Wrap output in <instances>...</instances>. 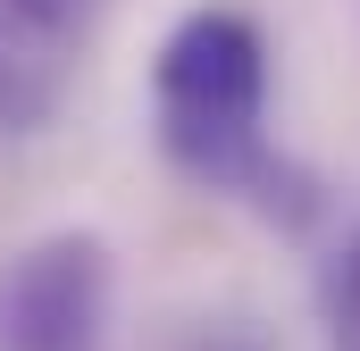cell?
Wrapping results in <instances>:
<instances>
[{"instance_id": "cell-1", "label": "cell", "mask_w": 360, "mask_h": 351, "mask_svg": "<svg viewBox=\"0 0 360 351\" xmlns=\"http://www.w3.org/2000/svg\"><path fill=\"white\" fill-rule=\"evenodd\" d=\"M151 126L160 151L201 192L252 201V209H310L293 168L269 143V42L243 8H193L151 59Z\"/></svg>"}, {"instance_id": "cell-3", "label": "cell", "mask_w": 360, "mask_h": 351, "mask_svg": "<svg viewBox=\"0 0 360 351\" xmlns=\"http://www.w3.org/2000/svg\"><path fill=\"white\" fill-rule=\"evenodd\" d=\"M319 326H327V351H360V234L319 267Z\"/></svg>"}, {"instance_id": "cell-2", "label": "cell", "mask_w": 360, "mask_h": 351, "mask_svg": "<svg viewBox=\"0 0 360 351\" xmlns=\"http://www.w3.org/2000/svg\"><path fill=\"white\" fill-rule=\"evenodd\" d=\"M109 343V243L84 226L34 234L0 260V351H101Z\"/></svg>"}]
</instances>
